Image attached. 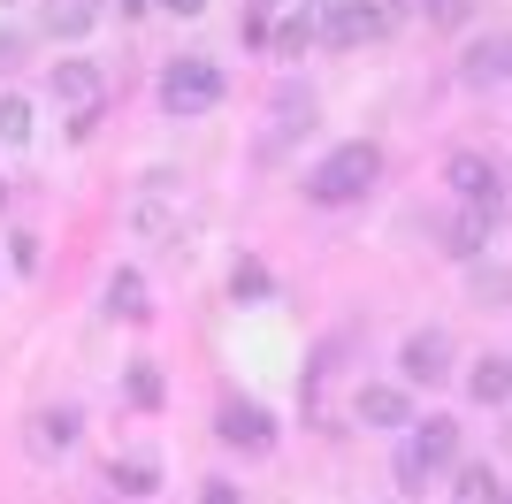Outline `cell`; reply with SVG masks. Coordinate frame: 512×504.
<instances>
[{
    "instance_id": "cell-1",
    "label": "cell",
    "mask_w": 512,
    "mask_h": 504,
    "mask_svg": "<svg viewBox=\"0 0 512 504\" xmlns=\"http://www.w3.org/2000/svg\"><path fill=\"white\" fill-rule=\"evenodd\" d=\"M375 176H383V146L344 138L337 153H321V161L306 168V199H314V207H352V199L375 191Z\"/></svg>"
},
{
    "instance_id": "cell-2",
    "label": "cell",
    "mask_w": 512,
    "mask_h": 504,
    "mask_svg": "<svg viewBox=\"0 0 512 504\" xmlns=\"http://www.w3.org/2000/svg\"><path fill=\"white\" fill-rule=\"evenodd\" d=\"M451 459H459V420H444V413H428L421 428H413V436L398 443V466H390V474H398V482H406L413 497H421V489L436 482V474H444Z\"/></svg>"
},
{
    "instance_id": "cell-3",
    "label": "cell",
    "mask_w": 512,
    "mask_h": 504,
    "mask_svg": "<svg viewBox=\"0 0 512 504\" xmlns=\"http://www.w3.org/2000/svg\"><path fill=\"white\" fill-rule=\"evenodd\" d=\"M406 0H321V39L329 46H375L398 31Z\"/></svg>"
},
{
    "instance_id": "cell-4",
    "label": "cell",
    "mask_w": 512,
    "mask_h": 504,
    "mask_svg": "<svg viewBox=\"0 0 512 504\" xmlns=\"http://www.w3.org/2000/svg\"><path fill=\"white\" fill-rule=\"evenodd\" d=\"M161 107H169L176 123H192V115L222 107V62H207V54H176V62L161 69Z\"/></svg>"
},
{
    "instance_id": "cell-5",
    "label": "cell",
    "mask_w": 512,
    "mask_h": 504,
    "mask_svg": "<svg viewBox=\"0 0 512 504\" xmlns=\"http://www.w3.org/2000/svg\"><path fill=\"white\" fill-rule=\"evenodd\" d=\"M444 184H451V199L459 207H505V176H497V161L490 153H451L444 161Z\"/></svg>"
},
{
    "instance_id": "cell-6",
    "label": "cell",
    "mask_w": 512,
    "mask_h": 504,
    "mask_svg": "<svg viewBox=\"0 0 512 504\" xmlns=\"http://www.w3.org/2000/svg\"><path fill=\"white\" fill-rule=\"evenodd\" d=\"M46 92H54V107H69V115H77V130H92V107H100L107 77H100V62H54Z\"/></svg>"
},
{
    "instance_id": "cell-7",
    "label": "cell",
    "mask_w": 512,
    "mask_h": 504,
    "mask_svg": "<svg viewBox=\"0 0 512 504\" xmlns=\"http://www.w3.org/2000/svg\"><path fill=\"white\" fill-rule=\"evenodd\" d=\"M214 436L230 443V451H253V459H260V451H276V420L260 413L253 398H230L222 413H214Z\"/></svg>"
},
{
    "instance_id": "cell-8",
    "label": "cell",
    "mask_w": 512,
    "mask_h": 504,
    "mask_svg": "<svg viewBox=\"0 0 512 504\" xmlns=\"http://www.w3.org/2000/svg\"><path fill=\"white\" fill-rule=\"evenodd\" d=\"M398 375L421 382V390H428V382H444L451 375V329H413L406 352H398Z\"/></svg>"
},
{
    "instance_id": "cell-9",
    "label": "cell",
    "mask_w": 512,
    "mask_h": 504,
    "mask_svg": "<svg viewBox=\"0 0 512 504\" xmlns=\"http://www.w3.org/2000/svg\"><path fill=\"white\" fill-rule=\"evenodd\" d=\"M352 420L360 428H413V398L398 382H360L352 390Z\"/></svg>"
},
{
    "instance_id": "cell-10",
    "label": "cell",
    "mask_w": 512,
    "mask_h": 504,
    "mask_svg": "<svg viewBox=\"0 0 512 504\" xmlns=\"http://www.w3.org/2000/svg\"><path fill=\"white\" fill-rule=\"evenodd\" d=\"M92 23H100V0H46V8H39L46 39H85Z\"/></svg>"
},
{
    "instance_id": "cell-11",
    "label": "cell",
    "mask_w": 512,
    "mask_h": 504,
    "mask_svg": "<svg viewBox=\"0 0 512 504\" xmlns=\"http://www.w3.org/2000/svg\"><path fill=\"white\" fill-rule=\"evenodd\" d=\"M107 314H115V321H146L153 314V291H146V275H138V268L107 275Z\"/></svg>"
},
{
    "instance_id": "cell-12",
    "label": "cell",
    "mask_w": 512,
    "mask_h": 504,
    "mask_svg": "<svg viewBox=\"0 0 512 504\" xmlns=\"http://www.w3.org/2000/svg\"><path fill=\"white\" fill-rule=\"evenodd\" d=\"M169 222H176V184H169V176H153L146 199L130 207V230H138V237H161Z\"/></svg>"
},
{
    "instance_id": "cell-13",
    "label": "cell",
    "mask_w": 512,
    "mask_h": 504,
    "mask_svg": "<svg viewBox=\"0 0 512 504\" xmlns=\"http://www.w3.org/2000/svg\"><path fill=\"white\" fill-rule=\"evenodd\" d=\"M69 443H77V405H46L31 420V451H69Z\"/></svg>"
},
{
    "instance_id": "cell-14",
    "label": "cell",
    "mask_w": 512,
    "mask_h": 504,
    "mask_svg": "<svg viewBox=\"0 0 512 504\" xmlns=\"http://www.w3.org/2000/svg\"><path fill=\"white\" fill-rule=\"evenodd\" d=\"M444 237H451V245H444L451 260H474V252L490 245V207H467V214H459V222H451Z\"/></svg>"
},
{
    "instance_id": "cell-15",
    "label": "cell",
    "mask_w": 512,
    "mask_h": 504,
    "mask_svg": "<svg viewBox=\"0 0 512 504\" xmlns=\"http://www.w3.org/2000/svg\"><path fill=\"white\" fill-rule=\"evenodd\" d=\"M467 398L474 405H505L512 398V359H482V367L467 375Z\"/></svg>"
},
{
    "instance_id": "cell-16",
    "label": "cell",
    "mask_w": 512,
    "mask_h": 504,
    "mask_svg": "<svg viewBox=\"0 0 512 504\" xmlns=\"http://www.w3.org/2000/svg\"><path fill=\"white\" fill-rule=\"evenodd\" d=\"M505 69H512V46H505V39H482V46L467 54V84H497Z\"/></svg>"
},
{
    "instance_id": "cell-17",
    "label": "cell",
    "mask_w": 512,
    "mask_h": 504,
    "mask_svg": "<svg viewBox=\"0 0 512 504\" xmlns=\"http://www.w3.org/2000/svg\"><path fill=\"white\" fill-rule=\"evenodd\" d=\"M107 482L123 489V497H146V489L161 482V466H153V459H115V466H107Z\"/></svg>"
},
{
    "instance_id": "cell-18",
    "label": "cell",
    "mask_w": 512,
    "mask_h": 504,
    "mask_svg": "<svg viewBox=\"0 0 512 504\" xmlns=\"http://www.w3.org/2000/svg\"><path fill=\"white\" fill-rule=\"evenodd\" d=\"M0 146H31V100L0 92Z\"/></svg>"
},
{
    "instance_id": "cell-19",
    "label": "cell",
    "mask_w": 512,
    "mask_h": 504,
    "mask_svg": "<svg viewBox=\"0 0 512 504\" xmlns=\"http://www.w3.org/2000/svg\"><path fill=\"white\" fill-rule=\"evenodd\" d=\"M306 46H314V16H299V8H291V16H283V31H276V54H283V62H299Z\"/></svg>"
},
{
    "instance_id": "cell-20",
    "label": "cell",
    "mask_w": 512,
    "mask_h": 504,
    "mask_svg": "<svg viewBox=\"0 0 512 504\" xmlns=\"http://www.w3.org/2000/svg\"><path fill=\"white\" fill-rule=\"evenodd\" d=\"M459 504H497V474L490 466H459V489H451Z\"/></svg>"
},
{
    "instance_id": "cell-21",
    "label": "cell",
    "mask_w": 512,
    "mask_h": 504,
    "mask_svg": "<svg viewBox=\"0 0 512 504\" xmlns=\"http://www.w3.org/2000/svg\"><path fill=\"white\" fill-rule=\"evenodd\" d=\"M306 115H314V100L306 92H276V130L291 138V130H306Z\"/></svg>"
},
{
    "instance_id": "cell-22",
    "label": "cell",
    "mask_w": 512,
    "mask_h": 504,
    "mask_svg": "<svg viewBox=\"0 0 512 504\" xmlns=\"http://www.w3.org/2000/svg\"><path fill=\"white\" fill-rule=\"evenodd\" d=\"M130 405H146V413H153V405H161V375H153L146 359L130 367Z\"/></svg>"
},
{
    "instance_id": "cell-23",
    "label": "cell",
    "mask_w": 512,
    "mask_h": 504,
    "mask_svg": "<svg viewBox=\"0 0 512 504\" xmlns=\"http://www.w3.org/2000/svg\"><path fill=\"white\" fill-rule=\"evenodd\" d=\"M474 298L505 306V298H512V268H482V275H474Z\"/></svg>"
},
{
    "instance_id": "cell-24",
    "label": "cell",
    "mask_w": 512,
    "mask_h": 504,
    "mask_svg": "<svg viewBox=\"0 0 512 504\" xmlns=\"http://www.w3.org/2000/svg\"><path fill=\"white\" fill-rule=\"evenodd\" d=\"M413 8H421L428 23H444V31H459V23H467V0H413Z\"/></svg>"
},
{
    "instance_id": "cell-25",
    "label": "cell",
    "mask_w": 512,
    "mask_h": 504,
    "mask_svg": "<svg viewBox=\"0 0 512 504\" xmlns=\"http://www.w3.org/2000/svg\"><path fill=\"white\" fill-rule=\"evenodd\" d=\"M8 260H16V268L31 275V268H39V237H8Z\"/></svg>"
},
{
    "instance_id": "cell-26",
    "label": "cell",
    "mask_w": 512,
    "mask_h": 504,
    "mask_svg": "<svg viewBox=\"0 0 512 504\" xmlns=\"http://www.w3.org/2000/svg\"><path fill=\"white\" fill-rule=\"evenodd\" d=\"M230 291H245V298H260V291H268V275H260V268H253V260H245V268H237V275H230Z\"/></svg>"
},
{
    "instance_id": "cell-27",
    "label": "cell",
    "mask_w": 512,
    "mask_h": 504,
    "mask_svg": "<svg viewBox=\"0 0 512 504\" xmlns=\"http://www.w3.org/2000/svg\"><path fill=\"white\" fill-rule=\"evenodd\" d=\"M199 504H237V489L230 482H207V489H199Z\"/></svg>"
},
{
    "instance_id": "cell-28",
    "label": "cell",
    "mask_w": 512,
    "mask_h": 504,
    "mask_svg": "<svg viewBox=\"0 0 512 504\" xmlns=\"http://www.w3.org/2000/svg\"><path fill=\"white\" fill-rule=\"evenodd\" d=\"M161 8H176V16H199V8H207V0H161Z\"/></svg>"
},
{
    "instance_id": "cell-29",
    "label": "cell",
    "mask_w": 512,
    "mask_h": 504,
    "mask_svg": "<svg viewBox=\"0 0 512 504\" xmlns=\"http://www.w3.org/2000/svg\"><path fill=\"white\" fill-rule=\"evenodd\" d=\"M505 84H512V69H505Z\"/></svg>"
},
{
    "instance_id": "cell-30",
    "label": "cell",
    "mask_w": 512,
    "mask_h": 504,
    "mask_svg": "<svg viewBox=\"0 0 512 504\" xmlns=\"http://www.w3.org/2000/svg\"><path fill=\"white\" fill-rule=\"evenodd\" d=\"M0 191H8V184H0Z\"/></svg>"
}]
</instances>
